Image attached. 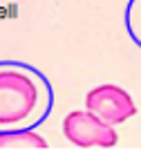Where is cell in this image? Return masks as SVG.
Segmentation results:
<instances>
[{
    "label": "cell",
    "instance_id": "277c9868",
    "mask_svg": "<svg viewBox=\"0 0 141 150\" xmlns=\"http://www.w3.org/2000/svg\"><path fill=\"white\" fill-rule=\"evenodd\" d=\"M49 144L36 132H2L0 150H47Z\"/></svg>",
    "mask_w": 141,
    "mask_h": 150
},
{
    "label": "cell",
    "instance_id": "6da1fadb",
    "mask_svg": "<svg viewBox=\"0 0 141 150\" xmlns=\"http://www.w3.org/2000/svg\"><path fill=\"white\" fill-rule=\"evenodd\" d=\"M38 85L18 69H0V125H18L38 105Z\"/></svg>",
    "mask_w": 141,
    "mask_h": 150
},
{
    "label": "cell",
    "instance_id": "7a4b0ae2",
    "mask_svg": "<svg viewBox=\"0 0 141 150\" xmlns=\"http://www.w3.org/2000/svg\"><path fill=\"white\" fill-rule=\"evenodd\" d=\"M63 134L79 148H114L119 141L117 130L90 110H76L63 119Z\"/></svg>",
    "mask_w": 141,
    "mask_h": 150
},
{
    "label": "cell",
    "instance_id": "3957f363",
    "mask_svg": "<svg viewBox=\"0 0 141 150\" xmlns=\"http://www.w3.org/2000/svg\"><path fill=\"white\" fill-rule=\"evenodd\" d=\"M85 108L110 125L123 123L125 119L135 117V112H137V105L132 101V96L123 88L110 85V83L90 90L85 96Z\"/></svg>",
    "mask_w": 141,
    "mask_h": 150
}]
</instances>
